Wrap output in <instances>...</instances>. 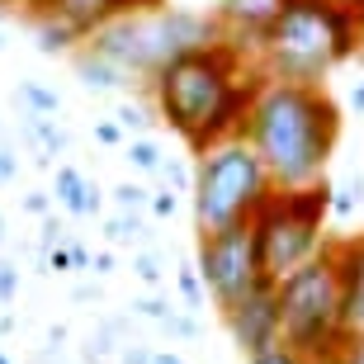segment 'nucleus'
Returning a JSON list of instances; mask_svg holds the SVG:
<instances>
[{
	"instance_id": "obj_1",
	"label": "nucleus",
	"mask_w": 364,
	"mask_h": 364,
	"mask_svg": "<svg viewBox=\"0 0 364 364\" xmlns=\"http://www.w3.org/2000/svg\"><path fill=\"white\" fill-rule=\"evenodd\" d=\"M237 137L260 156L274 189H308L326 180V161L341 137V105L326 85L265 76Z\"/></svg>"
},
{
	"instance_id": "obj_2",
	"label": "nucleus",
	"mask_w": 364,
	"mask_h": 364,
	"mask_svg": "<svg viewBox=\"0 0 364 364\" xmlns=\"http://www.w3.org/2000/svg\"><path fill=\"white\" fill-rule=\"evenodd\" d=\"M355 53H360V14L355 10L331 5V0H284L279 19L265 28L251 62L270 81L322 85Z\"/></svg>"
},
{
	"instance_id": "obj_3",
	"label": "nucleus",
	"mask_w": 364,
	"mask_h": 364,
	"mask_svg": "<svg viewBox=\"0 0 364 364\" xmlns=\"http://www.w3.org/2000/svg\"><path fill=\"white\" fill-rule=\"evenodd\" d=\"M246 71H251V57L218 38L208 48H194V53H180L176 62H166L147 81V90L161 123L199 156L208 147V128H213L223 100L242 85Z\"/></svg>"
},
{
	"instance_id": "obj_4",
	"label": "nucleus",
	"mask_w": 364,
	"mask_h": 364,
	"mask_svg": "<svg viewBox=\"0 0 364 364\" xmlns=\"http://www.w3.org/2000/svg\"><path fill=\"white\" fill-rule=\"evenodd\" d=\"M279 303V346L303 355L308 364H326L350 341L346 331V298H341V270H336V242L326 237L317 256L274 284Z\"/></svg>"
},
{
	"instance_id": "obj_5",
	"label": "nucleus",
	"mask_w": 364,
	"mask_h": 364,
	"mask_svg": "<svg viewBox=\"0 0 364 364\" xmlns=\"http://www.w3.org/2000/svg\"><path fill=\"white\" fill-rule=\"evenodd\" d=\"M208 43H218L213 14L161 5L151 14H123V19L100 24L85 38V48L114 62L119 71H128L133 85H147L166 62H176L180 53H194V48H208Z\"/></svg>"
},
{
	"instance_id": "obj_6",
	"label": "nucleus",
	"mask_w": 364,
	"mask_h": 364,
	"mask_svg": "<svg viewBox=\"0 0 364 364\" xmlns=\"http://www.w3.org/2000/svg\"><path fill=\"white\" fill-rule=\"evenodd\" d=\"M326 218H331V180H317L308 189H274L246 223L256 242L260 279L279 284L303 270L326 246Z\"/></svg>"
},
{
	"instance_id": "obj_7",
	"label": "nucleus",
	"mask_w": 364,
	"mask_h": 364,
	"mask_svg": "<svg viewBox=\"0 0 364 364\" xmlns=\"http://www.w3.org/2000/svg\"><path fill=\"white\" fill-rule=\"evenodd\" d=\"M274 194L265 166L242 137L213 142L199 151L194 161V189H189V208H194V228L199 237L208 232H228L256 218V208Z\"/></svg>"
},
{
	"instance_id": "obj_8",
	"label": "nucleus",
	"mask_w": 364,
	"mask_h": 364,
	"mask_svg": "<svg viewBox=\"0 0 364 364\" xmlns=\"http://www.w3.org/2000/svg\"><path fill=\"white\" fill-rule=\"evenodd\" d=\"M194 270H199L203 289L213 298L218 312H228L242 294H251L260 284V265H256V242H251V228H228V232H208L199 237V256H194Z\"/></svg>"
},
{
	"instance_id": "obj_9",
	"label": "nucleus",
	"mask_w": 364,
	"mask_h": 364,
	"mask_svg": "<svg viewBox=\"0 0 364 364\" xmlns=\"http://www.w3.org/2000/svg\"><path fill=\"white\" fill-rule=\"evenodd\" d=\"M223 322H228L232 346H237L246 360L274 350V346H279V303H274V284L260 279L251 294H242L228 312H223Z\"/></svg>"
},
{
	"instance_id": "obj_10",
	"label": "nucleus",
	"mask_w": 364,
	"mask_h": 364,
	"mask_svg": "<svg viewBox=\"0 0 364 364\" xmlns=\"http://www.w3.org/2000/svg\"><path fill=\"white\" fill-rule=\"evenodd\" d=\"M284 0H213V24L218 38L242 48L246 57L256 53V43L265 38V28L279 19Z\"/></svg>"
},
{
	"instance_id": "obj_11",
	"label": "nucleus",
	"mask_w": 364,
	"mask_h": 364,
	"mask_svg": "<svg viewBox=\"0 0 364 364\" xmlns=\"http://www.w3.org/2000/svg\"><path fill=\"white\" fill-rule=\"evenodd\" d=\"M331 242H336L341 298H346V331H350V341H364V232L331 237Z\"/></svg>"
},
{
	"instance_id": "obj_12",
	"label": "nucleus",
	"mask_w": 364,
	"mask_h": 364,
	"mask_svg": "<svg viewBox=\"0 0 364 364\" xmlns=\"http://www.w3.org/2000/svg\"><path fill=\"white\" fill-rule=\"evenodd\" d=\"M48 194H53V203L67 208L71 218H100L105 213V194H100V185L85 176L81 166H71V161L53 166V189H48Z\"/></svg>"
},
{
	"instance_id": "obj_13",
	"label": "nucleus",
	"mask_w": 364,
	"mask_h": 364,
	"mask_svg": "<svg viewBox=\"0 0 364 364\" xmlns=\"http://www.w3.org/2000/svg\"><path fill=\"white\" fill-rule=\"evenodd\" d=\"M19 133H24L28 151H33V166L38 171H53V156H67L71 151V133L62 128L57 119H43V114H28V109H19Z\"/></svg>"
},
{
	"instance_id": "obj_14",
	"label": "nucleus",
	"mask_w": 364,
	"mask_h": 364,
	"mask_svg": "<svg viewBox=\"0 0 364 364\" xmlns=\"http://www.w3.org/2000/svg\"><path fill=\"white\" fill-rule=\"evenodd\" d=\"M71 67H76V81H81L90 95H123V90H133V76L119 71L114 62H105L100 53H90L85 43L71 53Z\"/></svg>"
},
{
	"instance_id": "obj_15",
	"label": "nucleus",
	"mask_w": 364,
	"mask_h": 364,
	"mask_svg": "<svg viewBox=\"0 0 364 364\" xmlns=\"http://www.w3.org/2000/svg\"><path fill=\"white\" fill-rule=\"evenodd\" d=\"M33 14H57V19L71 24L85 43L100 24H109V0H43Z\"/></svg>"
},
{
	"instance_id": "obj_16",
	"label": "nucleus",
	"mask_w": 364,
	"mask_h": 364,
	"mask_svg": "<svg viewBox=\"0 0 364 364\" xmlns=\"http://www.w3.org/2000/svg\"><path fill=\"white\" fill-rule=\"evenodd\" d=\"M33 38H38L43 57H62V53H76L81 48V33L71 24H62L57 14H33Z\"/></svg>"
},
{
	"instance_id": "obj_17",
	"label": "nucleus",
	"mask_w": 364,
	"mask_h": 364,
	"mask_svg": "<svg viewBox=\"0 0 364 364\" xmlns=\"http://www.w3.org/2000/svg\"><path fill=\"white\" fill-rule=\"evenodd\" d=\"M14 105L28 109V114H43V119H57L62 114V95L43 81H19L14 85Z\"/></svg>"
},
{
	"instance_id": "obj_18",
	"label": "nucleus",
	"mask_w": 364,
	"mask_h": 364,
	"mask_svg": "<svg viewBox=\"0 0 364 364\" xmlns=\"http://www.w3.org/2000/svg\"><path fill=\"white\" fill-rule=\"evenodd\" d=\"M105 237L109 246H147V223H142V213H109L105 218Z\"/></svg>"
},
{
	"instance_id": "obj_19",
	"label": "nucleus",
	"mask_w": 364,
	"mask_h": 364,
	"mask_svg": "<svg viewBox=\"0 0 364 364\" xmlns=\"http://www.w3.org/2000/svg\"><path fill=\"white\" fill-rule=\"evenodd\" d=\"M123 161L133 166V171H142V176H156L161 171V161H166V151H161V142L156 137H128L123 142Z\"/></svg>"
},
{
	"instance_id": "obj_20",
	"label": "nucleus",
	"mask_w": 364,
	"mask_h": 364,
	"mask_svg": "<svg viewBox=\"0 0 364 364\" xmlns=\"http://www.w3.org/2000/svg\"><path fill=\"white\" fill-rule=\"evenodd\" d=\"M133 274H137V284H147V289H161V284H166V260H161V251H151V246H137V251H133Z\"/></svg>"
},
{
	"instance_id": "obj_21",
	"label": "nucleus",
	"mask_w": 364,
	"mask_h": 364,
	"mask_svg": "<svg viewBox=\"0 0 364 364\" xmlns=\"http://www.w3.org/2000/svg\"><path fill=\"white\" fill-rule=\"evenodd\" d=\"M176 289H180V298H185L189 312L208 308V289H203V279H199V270H194V265H180V270H176Z\"/></svg>"
},
{
	"instance_id": "obj_22",
	"label": "nucleus",
	"mask_w": 364,
	"mask_h": 364,
	"mask_svg": "<svg viewBox=\"0 0 364 364\" xmlns=\"http://www.w3.org/2000/svg\"><path fill=\"white\" fill-rule=\"evenodd\" d=\"M114 123L123 128V137H147V128H151V114L137 100H123L119 109H114Z\"/></svg>"
},
{
	"instance_id": "obj_23",
	"label": "nucleus",
	"mask_w": 364,
	"mask_h": 364,
	"mask_svg": "<svg viewBox=\"0 0 364 364\" xmlns=\"http://www.w3.org/2000/svg\"><path fill=\"white\" fill-rule=\"evenodd\" d=\"M147 199H151L147 185H133V180L114 185V213H147Z\"/></svg>"
},
{
	"instance_id": "obj_24",
	"label": "nucleus",
	"mask_w": 364,
	"mask_h": 364,
	"mask_svg": "<svg viewBox=\"0 0 364 364\" xmlns=\"http://www.w3.org/2000/svg\"><path fill=\"white\" fill-rule=\"evenodd\" d=\"M156 176H166V189H176L180 199H185L189 189H194V166L185 161V156H166L161 161V171Z\"/></svg>"
},
{
	"instance_id": "obj_25",
	"label": "nucleus",
	"mask_w": 364,
	"mask_h": 364,
	"mask_svg": "<svg viewBox=\"0 0 364 364\" xmlns=\"http://www.w3.org/2000/svg\"><path fill=\"white\" fill-rule=\"evenodd\" d=\"M161 331H166V336H176V341H199V317L171 308V312H166V322H161Z\"/></svg>"
},
{
	"instance_id": "obj_26",
	"label": "nucleus",
	"mask_w": 364,
	"mask_h": 364,
	"mask_svg": "<svg viewBox=\"0 0 364 364\" xmlns=\"http://www.w3.org/2000/svg\"><path fill=\"white\" fill-rule=\"evenodd\" d=\"M19 265H14L10 256H0V308H10L14 298H19Z\"/></svg>"
},
{
	"instance_id": "obj_27",
	"label": "nucleus",
	"mask_w": 364,
	"mask_h": 364,
	"mask_svg": "<svg viewBox=\"0 0 364 364\" xmlns=\"http://www.w3.org/2000/svg\"><path fill=\"white\" fill-rule=\"evenodd\" d=\"M147 213H151V218H161V223H171V218L180 213V194H176V189H151Z\"/></svg>"
},
{
	"instance_id": "obj_28",
	"label": "nucleus",
	"mask_w": 364,
	"mask_h": 364,
	"mask_svg": "<svg viewBox=\"0 0 364 364\" xmlns=\"http://www.w3.org/2000/svg\"><path fill=\"white\" fill-rule=\"evenodd\" d=\"M166 312H171V303H166L161 294H147V298H137L133 303V317H142V322H166Z\"/></svg>"
},
{
	"instance_id": "obj_29",
	"label": "nucleus",
	"mask_w": 364,
	"mask_h": 364,
	"mask_svg": "<svg viewBox=\"0 0 364 364\" xmlns=\"http://www.w3.org/2000/svg\"><path fill=\"white\" fill-rule=\"evenodd\" d=\"M355 208H360V194H355L350 185H331V218H355Z\"/></svg>"
},
{
	"instance_id": "obj_30",
	"label": "nucleus",
	"mask_w": 364,
	"mask_h": 364,
	"mask_svg": "<svg viewBox=\"0 0 364 364\" xmlns=\"http://www.w3.org/2000/svg\"><path fill=\"white\" fill-rule=\"evenodd\" d=\"M166 0H109V19H123V14H151L161 10Z\"/></svg>"
},
{
	"instance_id": "obj_31",
	"label": "nucleus",
	"mask_w": 364,
	"mask_h": 364,
	"mask_svg": "<svg viewBox=\"0 0 364 364\" xmlns=\"http://www.w3.org/2000/svg\"><path fill=\"white\" fill-rule=\"evenodd\" d=\"M151 350H156V346H147V341H133V336H128V341L119 346V355H114V360H119V364H151Z\"/></svg>"
},
{
	"instance_id": "obj_32",
	"label": "nucleus",
	"mask_w": 364,
	"mask_h": 364,
	"mask_svg": "<svg viewBox=\"0 0 364 364\" xmlns=\"http://www.w3.org/2000/svg\"><path fill=\"white\" fill-rule=\"evenodd\" d=\"M19 203H24V213H33V218H38V223H43V218H48V213H53V208H57V203H53V194H48V189H28V194H24V199H19Z\"/></svg>"
},
{
	"instance_id": "obj_33",
	"label": "nucleus",
	"mask_w": 364,
	"mask_h": 364,
	"mask_svg": "<svg viewBox=\"0 0 364 364\" xmlns=\"http://www.w3.org/2000/svg\"><path fill=\"white\" fill-rule=\"evenodd\" d=\"M19 180V151L0 137V185H14Z\"/></svg>"
},
{
	"instance_id": "obj_34",
	"label": "nucleus",
	"mask_w": 364,
	"mask_h": 364,
	"mask_svg": "<svg viewBox=\"0 0 364 364\" xmlns=\"http://www.w3.org/2000/svg\"><path fill=\"white\" fill-rule=\"evenodd\" d=\"M114 270H119V260H114V246H105V251H95V256H90V274H95V279H109Z\"/></svg>"
},
{
	"instance_id": "obj_35",
	"label": "nucleus",
	"mask_w": 364,
	"mask_h": 364,
	"mask_svg": "<svg viewBox=\"0 0 364 364\" xmlns=\"http://www.w3.org/2000/svg\"><path fill=\"white\" fill-rule=\"evenodd\" d=\"M43 270H53V274H71V251H67V242L53 246V251L43 256Z\"/></svg>"
},
{
	"instance_id": "obj_36",
	"label": "nucleus",
	"mask_w": 364,
	"mask_h": 364,
	"mask_svg": "<svg viewBox=\"0 0 364 364\" xmlns=\"http://www.w3.org/2000/svg\"><path fill=\"white\" fill-rule=\"evenodd\" d=\"M95 137H100L105 147H123V142H128V137H123V128L114 119H100V123H95Z\"/></svg>"
},
{
	"instance_id": "obj_37",
	"label": "nucleus",
	"mask_w": 364,
	"mask_h": 364,
	"mask_svg": "<svg viewBox=\"0 0 364 364\" xmlns=\"http://www.w3.org/2000/svg\"><path fill=\"white\" fill-rule=\"evenodd\" d=\"M246 364H308V360H303V355H294V350H284V346H274V350L256 355V360H246Z\"/></svg>"
},
{
	"instance_id": "obj_38",
	"label": "nucleus",
	"mask_w": 364,
	"mask_h": 364,
	"mask_svg": "<svg viewBox=\"0 0 364 364\" xmlns=\"http://www.w3.org/2000/svg\"><path fill=\"white\" fill-rule=\"evenodd\" d=\"M326 364H364V341H346Z\"/></svg>"
},
{
	"instance_id": "obj_39",
	"label": "nucleus",
	"mask_w": 364,
	"mask_h": 364,
	"mask_svg": "<svg viewBox=\"0 0 364 364\" xmlns=\"http://www.w3.org/2000/svg\"><path fill=\"white\" fill-rule=\"evenodd\" d=\"M67 251H71V270H85V274H90V256H95L90 246H85V242H67Z\"/></svg>"
},
{
	"instance_id": "obj_40",
	"label": "nucleus",
	"mask_w": 364,
	"mask_h": 364,
	"mask_svg": "<svg viewBox=\"0 0 364 364\" xmlns=\"http://www.w3.org/2000/svg\"><path fill=\"white\" fill-rule=\"evenodd\" d=\"M71 298H76V303H100V284H76V289H71Z\"/></svg>"
},
{
	"instance_id": "obj_41",
	"label": "nucleus",
	"mask_w": 364,
	"mask_h": 364,
	"mask_svg": "<svg viewBox=\"0 0 364 364\" xmlns=\"http://www.w3.org/2000/svg\"><path fill=\"white\" fill-rule=\"evenodd\" d=\"M346 105H350L355 114H364V81H355L350 90H346Z\"/></svg>"
},
{
	"instance_id": "obj_42",
	"label": "nucleus",
	"mask_w": 364,
	"mask_h": 364,
	"mask_svg": "<svg viewBox=\"0 0 364 364\" xmlns=\"http://www.w3.org/2000/svg\"><path fill=\"white\" fill-rule=\"evenodd\" d=\"M151 364H185V360H180L176 350H161V346H156V350H151Z\"/></svg>"
},
{
	"instance_id": "obj_43",
	"label": "nucleus",
	"mask_w": 364,
	"mask_h": 364,
	"mask_svg": "<svg viewBox=\"0 0 364 364\" xmlns=\"http://www.w3.org/2000/svg\"><path fill=\"white\" fill-rule=\"evenodd\" d=\"M14 326H19V322H14V312H0V336H10Z\"/></svg>"
},
{
	"instance_id": "obj_44",
	"label": "nucleus",
	"mask_w": 364,
	"mask_h": 364,
	"mask_svg": "<svg viewBox=\"0 0 364 364\" xmlns=\"http://www.w3.org/2000/svg\"><path fill=\"white\" fill-rule=\"evenodd\" d=\"M5 242H10V223H5V213H0V256H5Z\"/></svg>"
},
{
	"instance_id": "obj_45",
	"label": "nucleus",
	"mask_w": 364,
	"mask_h": 364,
	"mask_svg": "<svg viewBox=\"0 0 364 364\" xmlns=\"http://www.w3.org/2000/svg\"><path fill=\"white\" fill-rule=\"evenodd\" d=\"M5 5H24V10L33 14V10H38V5H43V0H5Z\"/></svg>"
},
{
	"instance_id": "obj_46",
	"label": "nucleus",
	"mask_w": 364,
	"mask_h": 364,
	"mask_svg": "<svg viewBox=\"0 0 364 364\" xmlns=\"http://www.w3.org/2000/svg\"><path fill=\"white\" fill-rule=\"evenodd\" d=\"M331 5H346V10H355V14L364 10V0H331Z\"/></svg>"
},
{
	"instance_id": "obj_47",
	"label": "nucleus",
	"mask_w": 364,
	"mask_h": 364,
	"mask_svg": "<svg viewBox=\"0 0 364 364\" xmlns=\"http://www.w3.org/2000/svg\"><path fill=\"white\" fill-rule=\"evenodd\" d=\"M350 189H355V194H360V203H364V171H360V176L350 180Z\"/></svg>"
},
{
	"instance_id": "obj_48",
	"label": "nucleus",
	"mask_w": 364,
	"mask_h": 364,
	"mask_svg": "<svg viewBox=\"0 0 364 364\" xmlns=\"http://www.w3.org/2000/svg\"><path fill=\"white\" fill-rule=\"evenodd\" d=\"M360 48H364V10H360Z\"/></svg>"
},
{
	"instance_id": "obj_49",
	"label": "nucleus",
	"mask_w": 364,
	"mask_h": 364,
	"mask_svg": "<svg viewBox=\"0 0 364 364\" xmlns=\"http://www.w3.org/2000/svg\"><path fill=\"white\" fill-rule=\"evenodd\" d=\"M0 364H14V360H10V355H5V350H0Z\"/></svg>"
},
{
	"instance_id": "obj_50",
	"label": "nucleus",
	"mask_w": 364,
	"mask_h": 364,
	"mask_svg": "<svg viewBox=\"0 0 364 364\" xmlns=\"http://www.w3.org/2000/svg\"><path fill=\"white\" fill-rule=\"evenodd\" d=\"M0 48H5V28H0Z\"/></svg>"
},
{
	"instance_id": "obj_51",
	"label": "nucleus",
	"mask_w": 364,
	"mask_h": 364,
	"mask_svg": "<svg viewBox=\"0 0 364 364\" xmlns=\"http://www.w3.org/2000/svg\"><path fill=\"white\" fill-rule=\"evenodd\" d=\"M0 137H5V123H0Z\"/></svg>"
}]
</instances>
